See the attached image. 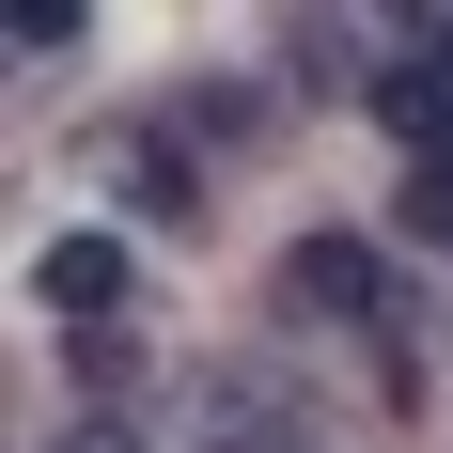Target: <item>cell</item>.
<instances>
[{
    "mask_svg": "<svg viewBox=\"0 0 453 453\" xmlns=\"http://www.w3.org/2000/svg\"><path fill=\"white\" fill-rule=\"evenodd\" d=\"M32 297L79 313V328H110V313H126V234H47V250H32Z\"/></svg>",
    "mask_w": 453,
    "mask_h": 453,
    "instance_id": "cell-1",
    "label": "cell"
},
{
    "mask_svg": "<svg viewBox=\"0 0 453 453\" xmlns=\"http://www.w3.org/2000/svg\"><path fill=\"white\" fill-rule=\"evenodd\" d=\"M281 297L360 328V313H375V250H360V234H297V250H281Z\"/></svg>",
    "mask_w": 453,
    "mask_h": 453,
    "instance_id": "cell-2",
    "label": "cell"
},
{
    "mask_svg": "<svg viewBox=\"0 0 453 453\" xmlns=\"http://www.w3.org/2000/svg\"><path fill=\"white\" fill-rule=\"evenodd\" d=\"M126 203H141V219H203V173H188L173 141H141V157H126Z\"/></svg>",
    "mask_w": 453,
    "mask_h": 453,
    "instance_id": "cell-3",
    "label": "cell"
},
{
    "mask_svg": "<svg viewBox=\"0 0 453 453\" xmlns=\"http://www.w3.org/2000/svg\"><path fill=\"white\" fill-rule=\"evenodd\" d=\"M391 234H422V250H453V157H422V173L391 188Z\"/></svg>",
    "mask_w": 453,
    "mask_h": 453,
    "instance_id": "cell-4",
    "label": "cell"
},
{
    "mask_svg": "<svg viewBox=\"0 0 453 453\" xmlns=\"http://www.w3.org/2000/svg\"><path fill=\"white\" fill-rule=\"evenodd\" d=\"M63 453H126V422H63Z\"/></svg>",
    "mask_w": 453,
    "mask_h": 453,
    "instance_id": "cell-5",
    "label": "cell"
},
{
    "mask_svg": "<svg viewBox=\"0 0 453 453\" xmlns=\"http://www.w3.org/2000/svg\"><path fill=\"white\" fill-rule=\"evenodd\" d=\"M422 79H438V94H453V32H438V47H422Z\"/></svg>",
    "mask_w": 453,
    "mask_h": 453,
    "instance_id": "cell-6",
    "label": "cell"
},
{
    "mask_svg": "<svg viewBox=\"0 0 453 453\" xmlns=\"http://www.w3.org/2000/svg\"><path fill=\"white\" fill-rule=\"evenodd\" d=\"M266 453H313V438H266Z\"/></svg>",
    "mask_w": 453,
    "mask_h": 453,
    "instance_id": "cell-7",
    "label": "cell"
}]
</instances>
